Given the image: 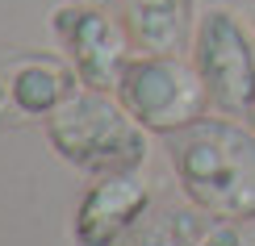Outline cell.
<instances>
[{
	"instance_id": "7a4b0ae2",
	"label": "cell",
	"mask_w": 255,
	"mask_h": 246,
	"mask_svg": "<svg viewBox=\"0 0 255 246\" xmlns=\"http://www.w3.org/2000/svg\"><path fill=\"white\" fill-rule=\"evenodd\" d=\"M142 125L130 117V109L109 92L84 88L71 100H63L55 113L46 117V142L67 167L84 171V175H122V171H138L151 155Z\"/></svg>"
},
{
	"instance_id": "ba28073f",
	"label": "cell",
	"mask_w": 255,
	"mask_h": 246,
	"mask_svg": "<svg viewBox=\"0 0 255 246\" xmlns=\"http://www.w3.org/2000/svg\"><path fill=\"white\" fill-rule=\"evenodd\" d=\"M134 246H255V226L188 200V205H163L146 213V221L134 234Z\"/></svg>"
},
{
	"instance_id": "277c9868",
	"label": "cell",
	"mask_w": 255,
	"mask_h": 246,
	"mask_svg": "<svg viewBox=\"0 0 255 246\" xmlns=\"http://www.w3.org/2000/svg\"><path fill=\"white\" fill-rule=\"evenodd\" d=\"M193 63L218 113L255 117V46L230 8H209L197 17Z\"/></svg>"
},
{
	"instance_id": "5b68a950",
	"label": "cell",
	"mask_w": 255,
	"mask_h": 246,
	"mask_svg": "<svg viewBox=\"0 0 255 246\" xmlns=\"http://www.w3.org/2000/svg\"><path fill=\"white\" fill-rule=\"evenodd\" d=\"M63 55L76 67V76L84 88L97 92H113L130 67V50H134V34L126 25V17H113L109 8L88 4V0H67L63 8H55L50 17Z\"/></svg>"
},
{
	"instance_id": "9c48e42d",
	"label": "cell",
	"mask_w": 255,
	"mask_h": 246,
	"mask_svg": "<svg viewBox=\"0 0 255 246\" xmlns=\"http://www.w3.org/2000/svg\"><path fill=\"white\" fill-rule=\"evenodd\" d=\"M122 17L134 34V46L146 55H180L197 34L193 0H122Z\"/></svg>"
},
{
	"instance_id": "30bf717a",
	"label": "cell",
	"mask_w": 255,
	"mask_h": 246,
	"mask_svg": "<svg viewBox=\"0 0 255 246\" xmlns=\"http://www.w3.org/2000/svg\"><path fill=\"white\" fill-rule=\"evenodd\" d=\"M88 4H101V0H88Z\"/></svg>"
},
{
	"instance_id": "3957f363",
	"label": "cell",
	"mask_w": 255,
	"mask_h": 246,
	"mask_svg": "<svg viewBox=\"0 0 255 246\" xmlns=\"http://www.w3.org/2000/svg\"><path fill=\"white\" fill-rule=\"evenodd\" d=\"M118 100L151 134H180L201 121L209 109V88L193 59L180 55H138L130 59L118 88Z\"/></svg>"
},
{
	"instance_id": "8992f818",
	"label": "cell",
	"mask_w": 255,
	"mask_h": 246,
	"mask_svg": "<svg viewBox=\"0 0 255 246\" xmlns=\"http://www.w3.org/2000/svg\"><path fill=\"white\" fill-rule=\"evenodd\" d=\"M146 213H151V188L138 171L101 175L76 205V221H71L76 246H122L138 234Z\"/></svg>"
},
{
	"instance_id": "6da1fadb",
	"label": "cell",
	"mask_w": 255,
	"mask_h": 246,
	"mask_svg": "<svg viewBox=\"0 0 255 246\" xmlns=\"http://www.w3.org/2000/svg\"><path fill=\"white\" fill-rule=\"evenodd\" d=\"M172 171L193 205L255 221V134L239 117H201L172 134Z\"/></svg>"
},
{
	"instance_id": "52a82bcc",
	"label": "cell",
	"mask_w": 255,
	"mask_h": 246,
	"mask_svg": "<svg viewBox=\"0 0 255 246\" xmlns=\"http://www.w3.org/2000/svg\"><path fill=\"white\" fill-rule=\"evenodd\" d=\"M80 92V76L71 63L38 50H17L0 59V121H46L63 100Z\"/></svg>"
}]
</instances>
